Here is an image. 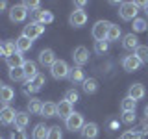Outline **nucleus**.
Instances as JSON below:
<instances>
[{
  "label": "nucleus",
  "instance_id": "1",
  "mask_svg": "<svg viewBox=\"0 0 148 139\" xmlns=\"http://www.w3.org/2000/svg\"><path fill=\"white\" fill-rule=\"evenodd\" d=\"M141 6H143V2H122L120 4V9H119L120 19L122 21H135Z\"/></svg>",
  "mask_w": 148,
  "mask_h": 139
},
{
  "label": "nucleus",
  "instance_id": "2",
  "mask_svg": "<svg viewBox=\"0 0 148 139\" xmlns=\"http://www.w3.org/2000/svg\"><path fill=\"white\" fill-rule=\"evenodd\" d=\"M50 72H52V76L56 80H63V78H67L71 74V67L63 59H56V63L50 67Z\"/></svg>",
  "mask_w": 148,
  "mask_h": 139
},
{
  "label": "nucleus",
  "instance_id": "3",
  "mask_svg": "<svg viewBox=\"0 0 148 139\" xmlns=\"http://www.w3.org/2000/svg\"><path fill=\"white\" fill-rule=\"evenodd\" d=\"M109 26H111L109 21H98V22H95V26H92V37H95L96 41H106V39H108Z\"/></svg>",
  "mask_w": 148,
  "mask_h": 139
},
{
  "label": "nucleus",
  "instance_id": "4",
  "mask_svg": "<svg viewBox=\"0 0 148 139\" xmlns=\"http://www.w3.org/2000/svg\"><path fill=\"white\" fill-rule=\"evenodd\" d=\"M45 34V26L43 24H37V22L32 21L30 24H26L24 26V32H22V35H26L30 41H35L37 37H41Z\"/></svg>",
  "mask_w": 148,
  "mask_h": 139
},
{
  "label": "nucleus",
  "instance_id": "5",
  "mask_svg": "<svg viewBox=\"0 0 148 139\" xmlns=\"http://www.w3.org/2000/svg\"><path fill=\"white\" fill-rule=\"evenodd\" d=\"M83 124H85V122H83V115L76 113V111L65 120V126H67V130H71V132H82Z\"/></svg>",
  "mask_w": 148,
  "mask_h": 139
},
{
  "label": "nucleus",
  "instance_id": "6",
  "mask_svg": "<svg viewBox=\"0 0 148 139\" xmlns=\"http://www.w3.org/2000/svg\"><path fill=\"white\" fill-rule=\"evenodd\" d=\"M72 59H74V63H76V67H83V65L89 61V50L83 45L76 46V48L72 50Z\"/></svg>",
  "mask_w": 148,
  "mask_h": 139
},
{
  "label": "nucleus",
  "instance_id": "7",
  "mask_svg": "<svg viewBox=\"0 0 148 139\" xmlns=\"http://www.w3.org/2000/svg\"><path fill=\"white\" fill-rule=\"evenodd\" d=\"M87 19L89 17H87V13L83 11V9H74L71 13V17H69V24L72 28H82L87 22Z\"/></svg>",
  "mask_w": 148,
  "mask_h": 139
},
{
  "label": "nucleus",
  "instance_id": "8",
  "mask_svg": "<svg viewBox=\"0 0 148 139\" xmlns=\"http://www.w3.org/2000/svg\"><path fill=\"white\" fill-rule=\"evenodd\" d=\"M26 17H28V9L22 6V4H17V6H13L9 9V19H11V22H22Z\"/></svg>",
  "mask_w": 148,
  "mask_h": 139
},
{
  "label": "nucleus",
  "instance_id": "9",
  "mask_svg": "<svg viewBox=\"0 0 148 139\" xmlns=\"http://www.w3.org/2000/svg\"><path fill=\"white\" fill-rule=\"evenodd\" d=\"M15 115H17V111L13 108L4 106V108H0V122H2L4 126H9L11 122H15Z\"/></svg>",
  "mask_w": 148,
  "mask_h": 139
},
{
  "label": "nucleus",
  "instance_id": "10",
  "mask_svg": "<svg viewBox=\"0 0 148 139\" xmlns=\"http://www.w3.org/2000/svg\"><path fill=\"white\" fill-rule=\"evenodd\" d=\"M54 21V15L52 11H48V9H37V11L34 13V22H37V24H50V22Z\"/></svg>",
  "mask_w": 148,
  "mask_h": 139
},
{
  "label": "nucleus",
  "instance_id": "11",
  "mask_svg": "<svg viewBox=\"0 0 148 139\" xmlns=\"http://www.w3.org/2000/svg\"><path fill=\"white\" fill-rule=\"evenodd\" d=\"M143 65V61L137 58L135 54H132V56H126V58L122 59V67H124V71H128V72H133V71H137L139 67Z\"/></svg>",
  "mask_w": 148,
  "mask_h": 139
},
{
  "label": "nucleus",
  "instance_id": "12",
  "mask_svg": "<svg viewBox=\"0 0 148 139\" xmlns=\"http://www.w3.org/2000/svg\"><path fill=\"white\" fill-rule=\"evenodd\" d=\"M145 95H146V89H145L143 83H132V85H130V89H128V96H130V98H133L137 102V100L145 98Z\"/></svg>",
  "mask_w": 148,
  "mask_h": 139
},
{
  "label": "nucleus",
  "instance_id": "13",
  "mask_svg": "<svg viewBox=\"0 0 148 139\" xmlns=\"http://www.w3.org/2000/svg\"><path fill=\"white\" fill-rule=\"evenodd\" d=\"M98 136V124L96 122H87L82 128V139H96Z\"/></svg>",
  "mask_w": 148,
  "mask_h": 139
},
{
  "label": "nucleus",
  "instance_id": "14",
  "mask_svg": "<svg viewBox=\"0 0 148 139\" xmlns=\"http://www.w3.org/2000/svg\"><path fill=\"white\" fill-rule=\"evenodd\" d=\"M39 63H41V65H46V67H52V65L56 63V54H54V50H52V48L41 50V54H39Z\"/></svg>",
  "mask_w": 148,
  "mask_h": 139
},
{
  "label": "nucleus",
  "instance_id": "15",
  "mask_svg": "<svg viewBox=\"0 0 148 139\" xmlns=\"http://www.w3.org/2000/svg\"><path fill=\"white\" fill-rule=\"evenodd\" d=\"M72 113H74V111H72V104H71V102H67L65 98L59 100V104H58V115H59V117L67 120Z\"/></svg>",
  "mask_w": 148,
  "mask_h": 139
},
{
  "label": "nucleus",
  "instance_id": "16",
  "mask_svg": "<svg viewBox=\"0 0 148 139\" xmlns=\"http://www.w3.org/2000/svg\"><path fill=\"white\" fill-rule=\"evenodd\" d=\"M122 46H124L126 50H133V52H135L137 46H139V39H137V35L133 34V32H132V34H126V35L122 37Z\"/></svg>",
  "mask_w": 148,
  "mask_h": 139
},
{
  "label": "nucleus",
  "instance_id": "17",
  "mask_svg": "<svg viewBox=\"0 0 148 139\" xmlns=\"http://www.w3.org/2000/svg\"><path fill=\"white\" fill-rule=\"evenodd\" d=\"M24 61H26V59L22 58V54L18 52V50H17L15 54H11V56H8V58H6V63H8V67H9V69L22 67V65H24Z\"/></svg>",
  "mask_w": 148,
  "mask_h": 139
},
{
  "label": "nucleus",
  "instance_id": "18",
  "mask_svg": "<svg viewBox=\"0 0 148 139\" xmlns=\"http://www.w3.org/2000/svg\"><path fill=\"white\" fill-rule=\"evenodd\" d=\"M28 124H30V113H28V111H17V115H15V126L18 130H24Z\"/></svg>",
  "mask_w": 148,
  "mask_h": 139
},
{
  "label": "nucleus",
  "instance_id": "19",
  "mask_svg": "<svg viewBox=\"0 0 148 139\" xmlns=\"http://www.w3.org/2000/svg\"><path fill=\"white\" fill-rule=\"evenodd\" d=\"M22 71H24V74H26V80H34L37 74H39V71H37V65L34 61H24V65H22Z\"/></svg>",
  "mask_w": 148,
  "mask_h": 139
},
{
  "label": "nucleus",
  "instance_id": "20",
  "mask_svg": "<svg viewBox=\"0 0 148 139\" xmlns=\"http://www.w3.org/2000/svg\"><path fill=\"white\" fill-rule=\"evenodd\" d=\"M48 130L50 128H46L43 122L35 124V128L32 130V139H46L48 137Z\"/></svg>",
  "mask_w": 148,
  "mask_h": 139
},
{
  "label": "nucleus",
  "instance_id": "21",
  "mask_svg": "<svg viewBox=\"0 0 148 139\" xmlns=\"http://www.w3.org/2000/svg\"><path fill=\"white\" fill-rule=\"evenodd\" d=\"M28 111L32 115H41V111H43V102H41V98H30V102H28Z\"/></svg>",
  "mask_w": 148,
  "mask_h": 139
},
{
  "label": "nucleus",
  "instance_id": "22",
  "mask_svg": "<svg viewBox=\"0 0 148 139\" xmlns=\"http://www.w3.org/2000/svg\"><path fill=\"white\" fill-rule=\"evenodd\" d=\"M69 78H71L72 83H83V80H85V74H83V69L82 67H74L71 69V74H69Z\"/></svg>",
  "mask_w": 148,
  "mask_h": 139
},
{
  "label": "nucleus",
  "instance_id": "23",
  "mask_svg": "<svg viewBox=\"0 0 148 139\" xmlns=\"http://www.w3.org/2000/svg\"><path fill=\"white\" fill-rule=\"evenodd\" d=\"M82 87H83V91H85L87 95H92V93L98 91V82H96L95 78H85Z\"/></svg>",
  "mask_w": 148,
  "mask_h": 139
},
{
  "label": "nucleus",
  "instance_id": "24",
  "mask_svg": "<svg viewBox=\"0 0 148 139\" xmlns=\"http://www.w3.org/2000/svg\"><path fill=\"white\" fill-rule=\"evenodd\" d=\"M41 115H45V117H56V115H58V104H54V102H45Z\"/></svg>",
  "mask_w": 148,
  "mask_h": 139
},
{
  "label": "nucleus",
  "instance_id": "25",
  "mask_svg": "<svg viewBox=\"0 0 148 139\" xmlns=\"http://www.w3.org/2000/svg\"><path fill=\"white\" fill-rule=\"evenodd\" d=\"M30 48H32V41L28 39L26 35H21V37L17 39V50H18L21 54H24V52H28Z\"/></svg>",
  "mask_w": 148,
  "mask_h": 139
},
{
  "label": "nucleus",
  "instance_id": "26",
  "mask_svg": "<svg viewBox=\"0 0 148 139\" xmlns=\"http://www.w3.org/2000/svg\"><path fill=\"white\" fill-rule=\"evenodd\" d=\"M120 35H122V32H120V26L119 24H111L109 30H108V43H111V41H119Z\"/></svg>",
  "mask_w": 148,
  "mask_h": 139
},
{
  "label": "nucleus",
  "instance_id": "27",
  "mask_svg": "<svg viewBox=\"0 0 148 139\" xmlns=\"http://www.w3.org/2000/svg\"><path fill=\"white\" fill-rule=\"evenodd\" d=\"M13 96H15V93H13V89L9 85H6L2 91H0V102H2L4 106H8L9 102L13 100Z\"/></svg>",
  "mask_w": 148,
  "mask_h": 139
},
{
  "label": "nucleus",
  "instance_id": "28",
  "mask_svg": "<svg viewBox=\"0 0 148 139\" xmlns=\"http://www.w3.org/2000/svg\"><path fill=\"white\" fill-rule=\"evenodd\" d=\"M17 52V41H6V43L2 45V56H11Z\"/></svg>",
  "mask_w": 148,
  "mask_h": 139
},
{
  "label": "nucleus",
  "instance_id": "29",
  "mask_svg": "<svg viewBox=\"0 0 148 139\" xmlns=\"http://www.w3.org/2000/svg\"><path fill=\"white\" fill-rule=\"evenodd\" d=\"M9 78L13 82H21V80H26V74L22 71V67H17V69H9Z\"/></svg>",
  "mask_w": 148,
  "mask_h": 139
},
{
  "label": "nucleus",
  "instance_id": "30",
  "mask_svg": "<svg viewBox=\"0 0 148 139\" xmlns=\"http://www.w3.org/2000/svg\"><path fill=\"white\" fill-rule=\"evenodd\" d=\"M120 108H122V111H135L137 102L133 100V98H130V96H126V98L120 102Z\"/></svg>",
  "mask_w": 148,
  "mask_h": 139
},
{
  "label": "nucleus",
  "instance_id": "31",
  "mask_svg": "<svg viewBox=\"0 0 148 139\" xmlns=\"http://www.w3.org/2000/svg\"><path fill=\"white\" fill-rule=\"evenodd\" d=\"M133 54H135V56H137L139 59H141L143 63H148V46H145V45H139V46H137V50H135Z\"/></svg>",
  "mask_w": 148,
  "mask_h": 139
},
{
  "label": "nucleus",
  "instance_id": "32",
  "mask_svg": "<svg viewBox=\"0 0 148 139\" xmlns=\"http://www.w3.org/2000/svg\"><path fill=\"white\" fill-rule=\"evenodd\" d=\"M132 28H133V34H141V32H145L148 28V22L145 21V19H135Z\"/></svg>",
  "mask_w": 148,
  "mask_h": 139
},
{
  "label": "nucleus",
  "instance_id": "33",
  "mask_svg": "<svg viewBox=\"0 0 148 139\" xmlns=\"http://www.w3.org/2000/svg\"><path fill=\"white\" fill-rule=\"evenodd\" d=\"M108 48H109V43H108V41H96V43H95V52L100 54V56L108 52Z\"/></svg>",
  "mask_w": 148,
  "mask_h": 139
},
{
  "label": "nucleus",
  "instance_id": "34",
  "mask_svg": "<svg viewBox=\"0 0 148 139\" xmlns=\"http://www.w3.org/2000/svg\"><path fill=\"white\" fill-rule=\"evenodd\" d=\"M65 100L71 102V104H74V102L80 100V95H78V91H76V89H69L67 93H65Z\"/></svg>",
  "mask_w": 148,
  "mask_h": 139
},
{
  "label": "nucleus",
  "instance_id": "35",
  "mask_svg": "<svg viewBox=\"0 0 148 139\" xmlns=\"http://www.w3.org/2000/svg\"><path fill=\"white\" fill-rule=\"evenodd\" d=\"M46 139H63L61 128H59V126H52L48 130V137H46Z\"/></svg>",
  "mask_w": 148,
  "mask_h": 139
},
{
  "label": "nucleus",
  "instance_id": "36",
  "mask_svg": "<svg viewBox=\"0 0 148 139\" xmlns=\"http://www.w3.org/2000/svg\"><path fill=\"white\" fill-rule=\"evenodd\" d=\"M22 6H24L28 11H32V13H35L37 9H41V4L35 2V0H32V2H30V0H28V2H22Z\"/></svg>",
  "mask_w": 148,
  "mask_h": 139
},
{
  "label": "nucleus",
  "instance_id": "37",
  "mask_svg": "<svg viewBox=\"0 0 148 139\" xmlns=\"http://www.w3.org/2000/svg\"><path fill=\"white\" fill-rule=\"evenodd\" d=\"M122 122L126 124L135 122V111H122Z\"/></svg>",
  "mask_w": 148,
  "mask_h": 139
},
{
  "label": "nucleus",
  "instance_id": "38",
  "mask_svg": "<svg viewBox=\"0 0 148 139\" xmlns=\"http://www.w3.org/2000/svg\"><path fill=\"white\" fill-rule=\"evenodd\" d=\"M37 91H39V87H35V83L32 80L24 82V93H26V95H30V93H37Z\"/></svg>",
  "mask_w": 148,
  "mask_h": 139
},
{
  "label": "nucleus",
  "instance_id": "39",
  "mask_svg": "<svg viewBox=\"0 0 148 139\" xmlns=\"http://www.w3.org/2000/svg\"><path fill=\"white\" fill-rule=\"evenodd\" d=\"M32 82L35 83V87H39V89H41V87H43L45 83H46V78H45V74H41V72H39V74H37V76H35Z\"/></svg>",
  "mask_w": 148,
  "mask_h": 139
},
{
  "label": "nucleus",
  "instance_id": "40",
  "mask_svg": "<svg viewBox=\"0 0 148 139\" xmlns=\"http://www.w3.org/2000/svg\"><path fill=\"white\" fill-rule=\"evenodd\" d=\"M120 139H141V133L133 132V130H128V132H124L120 136Z\"/></svg>",
  "mask_w": 148,
  "mask_h": 139
},
{
  "label": "nucleus",
  "instance_id": "41",
  "mask_svg": "<svg viewBox=\"0 0 148 139\" xmlns=\"http://www.w3.org/2000/svg\"><path fill=\"white\" fill-rule=\"evenodd\" d=\"M9 139H28V136H26V133H24V130H15V132H13L11 133V137H9Z\"/></svg>",
  "mask_w": 148,
  "mask_h": 139
},
{
  "label": "nucleus",
  "instance_id": "42",
  "mask_svg": "<svg viewBox=\"0 0 148 139\" xmlns=\"http://www.w3.org/2000/svg\"><path fill=\"white\" fill-rule=\"evenodd\" d=\"M85 4H87L85 0H76V2H74V6H76L78 9H83V6H85Z\"/></svg>",
  "mask_w": 148,
  "mask_h": 139
},
{
  "label": "nucleus",
  "instance_id": "43",
  "mask_svg": "<svg viewBox=\"0 0 148 139\" xmlns=\"http://www.w3.org/2000/svg\"><path fill=\"white\" fill-rule=\"evenodd\" d=\"M8 8V2H4V0H0V13H4Z\"/></svg>",
  "mask_w": 148,
  "mask_h": 139
},
{
  "label": "nucleus",
  "instance_id": "44",
  "mask_svg": "<svg viewBox=\"0 0 148 139\" xmlns=\"http://www.w3.org/2000/svg\"><path fill=\"white\" fill-rule=\"evenodd\" d=\"M143 9H145V13H148V2H143V6H141Z\"/></svg>",
  "mask_w": 148,
  "mask_h": 139
},
{
  "label": "nucleus",
  "instance_id": "45",
  "mask_svg": "<svg viewBox=\"0 0 148 139\" xmlns=\"http://www.w3.org/2000/svg\"><path fill=\"white\" fill-rule=\"evenodd\" d=\"M145 117L148 119V106H146V108H145Z\"/></svg>",
  "mask_w": 148,
  "mask_h": 139
},
{
  "label": "nucleus",
  "instance_id": "46",
  "mask_svg": "<svg viewBox=\"0 0 148 139\" xmlns=\"http://www.w3.org/2000/svg\"><path fill=\"white\" fill-rule=\"evenodd\" d=\"M4 87H6V85H4V83H2V80H0V91H2Z\"/></svg>",
  "mask_w": 148,
  "mask_h": 139
},
{
  "label": "nucleus",
  "instance_id": "47",
  "mask_svg": "<svg viewBox=\"0 0 148 139\" xmlns=\"http://www.w3.org/2000/svg\"><path fill=\"white\" fill-rule=\"evenodd\" d=\"M0 56H2V45H0Z\"/></svg>",
  "mask_w": 148,
  "mask_h": 139
},
{
  "label": "nucleus",
  "instance_id": "48",
  "mask_svg": "<svg viewBox=\"0 0 148 139\" xmlns=\"http://www.w3.org/2000/svg\"><path fill=\"white\" fill-rule=\"evenodd\" d=\"M0 139H2V137H0Z\"/></svg>",
  "mask_w": 148,
  "mask_h": 139
}]
</instances>
